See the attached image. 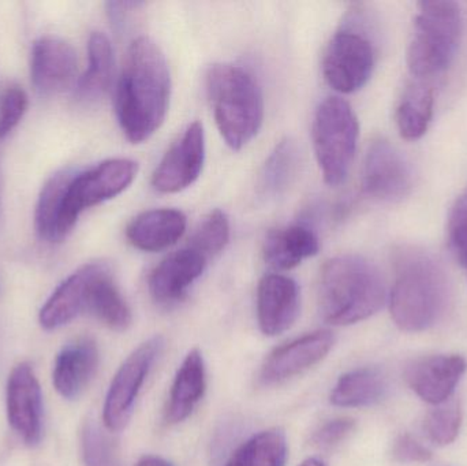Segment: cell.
<instances>
[{
  "label": "cell",
  "instance_id": "cell-22",
  "mask_svg": "<svg viewBox=\"0 0 467 466\" xmlns=\"http://www.w3.org/2000/svg\"><path fill=\"white\" fill-rule=\"evenodd\" d=\"M320 241L313 230L304 224H291L272 230L264 241V260L277 271L293 270L304 260L316 256Z\"/></svg>",
  "mask_w": 467,
  "mask_h": 466
},
{
  "label": "cell",
  "instance_id": "cell-28",
  "mask_svg": "<svg viewBox=\"0 0 467 466\" xmlns=\"http://www.w3.org/2000/svg\"><path fill=\"white\" fill-rule=\"evenodd\" d=\"M287 440L279 429L258 432L242 443L224 466H285Z\"/></svg>",
  "mask_w": 467,
  "mask_h": 466
},
{
  "label": "cell",
  "instance_id": "cell-2",
  "mask_svg": "<svg viewBox=\"0 0 467 466\" xmlns=\"http://www.w3.org/2000/svg\"><path fill=\"white\" fill-rule=\"evenodd\" d=\"M394 285L389 311L395 325L406 333H421L435 326L446 312L450 282L435 254L416 245L392 252Z\"/></svg>",
  "mask_w": 467,
  "mask_h": 466
},
{
  "label": "cell",
  "instance_id": "cell-26",
  "mask_svg": "<svg viewBox=\"0 0 467 466\" xmlns=\"http://www.w3.org/2000/svg\"><path fill=\"white\" fill-rule=\"evenodd\" d=\"M301 150L293 139L282 140L269 153L261 170L258 189L264 199H276L288 191L298 177Z\"/></svg>",
  "mask_w": 467,
  "mask_h": 466
},
{
  "label": "cell",
  "instance_id": "cell-3",
  "mask_svg": "<svg viewBox=\"0 0 467 466\" xmlns=\"http://www.w3.org/2000/svg\"><path fill=\"white\" fill-rule=\"evenodd\" d=\"M386 301L383 275L365 257L343 254L321 268L318 306L329 325L350 326L369 319Z\"/></svg>",
  "mask_w": 467,
  "mask_h": 466
},
{
  "label": "cell",
  "instance_id": "cell-20",
  "mask_svg": "<svg viewBox=\"0 0 467 466\" xmlns=\"http://www.w3.org/2000/svg\"><path fill=\"white\" fill-rule=\"evenodd\" d=\"M99 367V349L89 338L67 345L55 360L52 380L57 393L76 399L88 388Z\"/></svg>",
  "mask_w": 467,
  "mask_h": 466
},
{
  "label": "cell",
  "instance_id": "cell-12",
  "mask_svg": "<svg viewBox=\"0 0 467 466\" xmlns=\"http://www.w3.org/2000/svg\"><path fill=\"white\" fill-rule=\"evenodd\" d=\"M335 344V336L329 330L305 334L283 347H276L261 368L264 385H279L304 374L327 357Z\"/></svg>",
  "mask_w": 467,
  "mask_h": 466
},
{
  "label": "cell",
  "instance_id": "cell-35",
  "mask_svg": "<svg viewBox=\"0 0 467 466\" xmlns=\"http://www.w3.org/2000/svg\"><path fill=\"white\" fill-rule=\"evenodd\" d=\"M392 457L402 464H424L432 460V453L411 435L403 434L392 446Z\"/></svg>",
  "mask_w": 467,
  "mask_h": 466
},
{
  "label": "cell",
  "instance_id": "cell-19",
  "mask_svg": "<svg viewBox=\"0 0 467 466\" xmlns=\"http://www.w3.org/2000/svg\"><path fill=\"white\" fill-rule=\"evenodd\" d=\"M186 216L172 208L145 211L126 229L129 243L144 252H161L171 248L185 234Z\"/></svg>",
  "mask_w": 467,
  "mask_h": 466
},
{
  "label": "cell",
  "instance_id": "cell-18",
  "mask_svg": "<svg viewBox=\"0 0 467 466\" xmlns=\"http://www.w3.org/2000/svg\"><path fill=\"white\" fill-rule=\"evenodd\" d=\"M106 263L82 265L57 287L41 308L38 320L46 330H57L81 314H87L90 293Z\"/></svg>",
  "mask_w": 467,
  "mask_h": 466
},
{
  "label": "cell",
  "instance_id": "cell-38",
  "mask_svg": "<svg viewBox=\"0 0 467 466\" xmlns=\"http://www.w3.org/2000/svg\"><path fill=\"white\" fill-rule=\"evenodd\" d=\"M2 192H3V175H2V164H0V212H2Z\"/></svg>",
  "mask_w": 467,
  "mask_h": 466
},
{
  "label": "cell",
  "instance_id": "cell-8",
  "mask_svg": "<svg viewBox=\"0 0 467 466\" xmlns=\"http://www.w3.org/2000/svg\"><path fill=\"white\" fill-rule=\"evenodd\" d=\"M163 347L164 339L161 336L152 337L142 342L118 369L103 408L104 426L109 431H120L130 420L140 391L161 357Z\"/></svg>",
  "mask_w": 467,
  "mask_h": 466
},
{
  "label": "cell",
  "instance_id": "cell-23",
  "mask_svg": "<svg viewBox=\"0 0 467 466\" xmlns=\"http://www.w3.org/2000/svg\"><path fill=\"white\" fill-rule=\"evenodd\" d=\"M114 74L111 41L104 33H92L88 41V68L77 82V98L84 103H93L103 98L114 82Z\"/></svg>",
  "mask_w": 467,
  "mask_h": 466
},
{
  "label": "cell",
  "instance_id": "cell-27",
  "mask_svg": "<svg viewBox=\"0 0 467 466\" xmlns=\"http://www.w3.org/2000/svg\"><path fill=\"white\" fill-rule=\"evenodd\" d=\"M88 314L98 317L114 331H126L133 322L130 308L120 293L109 264L101 271L90 293Z\"/></svg>",
  "mask_w": 467,
  "mask_h": 466
},
{
  "label": "cell",
  "instance_id": "cell-24",
  "mask_svg": "<svg viewBox=\"0 0 467 466\" xmlns=\"http://www.w3.org/2000/svg\"><path fill=\"white\" fill-rule=\"evenodd\" d=\"M386 375L375 367H364L342 375L331 393L337 408H365L379 404L386 397Z\"/></svg>",
  "mask_w": 467,
  "mask_h": 466
},
{
  "label": "cell",
  "instance_id": "cell-25",
  "mask_svg": "<svg viewBox=\"0 0 467 466\" xmlns=\"http://www.w3.org/2000/svg\"><path fill=\"white\" fill-rule=\"evenodd\" d=\"M433 109L435 95L432 87L421 79L410 82L395 111V122L400 137L408 141L421 139L432 122Z\"/></svg>",
  "mask_w": 467,
  "mask_h": 466
},
{
  "label": "cell",
  "instance_id": "cell-34",
  "mask_svg": "<svg viewBox=\"0 0 467 466\" xmlns=\"http://www.w3.org/2000/svg\"><path fill=\"white\" fill-rule=\"evenodd\" d=\"M356 429V421L353 419L340 418L324 423L317 431L313 434L312 443L317 448L331 449L339 445Z\"/></svg>",
  "mask_w": 467,
  "mask_h": 466
},
{
  "label": "cell",
  "instance_id": "cell-10",
  "mask_svg": "<svg viewBox=\"0 0 467 466\" xmlns=\"http://www.w3.org/2000/svg\"><path fill=\"white\" fill-rule=\"evenodd\" d=\"M362 192L378 202H394L405 199L414 186L410 163L402 152L384 139L372 141L364 159Z\"/></svg>",
  "mask_w": 467,
  "mask_h": 466
},
{
  "label": "cell",
  "instance_id": "cell-11",
  "mask_svg": "<svg viewBox=\"0 0 467 466\" xmlns=\"http://www.w3.org/2000/svg\"><path fill=\"white\" fill-rule=\"evenodd\" d=\"M204 163V126L202 122H193L161 159L153 172V188L159 193H180L199 180Z\"/></svg>",
  "mask_w": 467,
  "mask_h": 466
},
{
  "label": "cell",
  "instance_id": "cell-7",
  "mask_svg": "<svg viewBox=\"0 0 467 466\" xmlns=\"http://www.w3.org/2000/svg\"><path fill=\"white\" fill-rule=\"evenodd\" d=\"M139 174V164L130 159H109L84 171H74L63 193L57 222V240L70 234L84 211L115 199Z\"/></svg>",
  "mask_w": 467,
  "mask_h": 466
},
{
  "label": "cell",
  "instance_id": "cell-30",
  "mask_svg": "<svg viewBox=\"0 0 467 466\" xmlns=\"http://www.w3.org/2000/svg\"><path fill=\"white\" fill-rule=\"evenodd\" d=\"M230 241V221L226 213L221 210L213 211L205 216L192 235L189 248L199 252L210 262L224 251Z\"/></svg>",
  "mask_w": 467,
  "mask_h": 466
},
{
  "label": "cell",
  "instance_id": "cell-5",
  "mask_svg": "<svg viewBox=\"0 0 467 466\" xmlns=\"http://www.w3.org/2000/svg\"><path fill=\"white\" fill-rule=\"evenodd\" d=\"M463 32L461 5L451 0L417 3L408 67L417 79L443 73L454 62Z\"/></svg>",
  "mask_w": 467,
  "mask_h": 466
},
{
  "label": "cell",
  "instance_id": "cell-29",
  "mask_svg": "<svg viewBox=\"0 0 467 466\" xmlns=\"http://www.w3.org/2000/svg\"><path fill=\"white\" fill-rule=\"evenodd\" d=\"M76 170H62L52 175L41 189L37 205H36L35 226L38 238L44 243H57V222H59L60 207L63 193Z\"/></svg>",
  "mask_w": 467,
  "mask_h": 466
},
{
  "label": "cell",
  "instance_id": "cell-4",
  "mask_svg": "<svg viewBox=\"0 0 467 466\" xmlns=\"http://www.w3.org/2000/svg\"><path fill=\"white\" fill-rule=\"evenodd\" d=\"M207 90L226 144L234 150L246 147L264 120L263 93L254 77L242 66L219 63L208 71Z\"/></svg>",
  "mask_w": 467,
  "mask_h": 466
},
{
  "label": "cell",
  "instance_id": "cell-31",
  "mask_svg": "<svg viewBox=\"0 0 467 466\" xmlns=\"http://www.w3.org/2000/svg\"><path fill=\"white\" fill-rule=\"evenodd\" d=\"M462 426V410L460 402L450 401L431 410L424 420V431L431 442L438 446L451 445Z\"/></svg>",
  "mask_w": 467,
  "mask_h": 466
},
{
  "label": "cell",
  "instance_id": "cell-6",
  "mask_svg": "<svg viewBox=\"0 0 467 466\" xmlns=\"http://www.w3.org/2000/svg\"><path fill=\"white\" fill-rule=\"evenodd\" d=\"M312 136L324 181L329 186L345 182L359 136L358 119L350 104L337 96L326 98L316 111Z\"/></svg>",
  "mask_w": 467,
  "mask_h": 466
},
{
  "label": "cell",
  "instance_id": "cell-33",
  "mask_svg": "<svg viewBox=\"0 0 467 466\" xmlns=\"http://www.w3.org/2000/svg\"><path fill=\"white\" fill-rule=\"evenodd\" d=\"M84 457L87 466H112L111 445L98 427L85 429Z\"/></svg>",
  "mask_w": 467,
  "mask_h": 466
},
{
  "label": "cell",
  "instance_id": "cell-1",
  "mask_svg": "<svg viewBox=\"0 0 467 466\" xmlns=\"http://www.w3.org/2000/svg\"><path fill=\"white\" fill-rule=\"evenodd\" d=\"M171 98V74L161 47L150 37L137 38L129 48L118 81V122L133 144L150 140L163 125Z\"/></svg>",
  "mask_w": 467,
  "mask_h": 466
},
{
  "label": "cell",
  "instance_id": "cell-17",
  "mask_svg": "<svg viewBox=\"0 0 467 466\" xmlns=\"http://www.w3.org/2000/svg\"><path fill=\"white\" fill-rule=\"evenodd\" d=\"M301 309V293L294 279L265 275L258 284L257 320L261 333L277 337L293 327Z\"/></svg>",
  "mask_w": 467,
  "mask_h": 466
},
{
  "label": "cell",
  "instance_id": "cell-37",
  "mask_svg": "<svg viewBox=\"0 0 467 466\" xmlns=\"http://www.w3.org/2000/svg\"><path fill=\"white\" fill-rule=\"evenodd\" d=\"M299 466H326L323 464V461H320V460L317 459H307L305 460L304 462H302Z\"/></svg>",
  "mask_w": 467,
  "mask_h": 466
},
{
  "label": "cell",
  "instance_id": "cell-15",
  "mask_svg": "<svg viewBox=\"0 0 467 466\" xmlns=\"http://www.w3.org/2000/svg\"><path fill=\"white\" fill-rule=\"evenodd\" d=\"M466 369V360L461 356H428L408 364L405 380L422 401L438 407L451 399Z\"/></svg>",
  "mask_w": 467,
  "mask_h": 466
},
{
  "label": "cell",
  "instance_id": "cell-14",
  "mask_svg": "<svg viewBox=\"0 0 467 466\" xmlns=\"http://www.w3.org/2000/svg\"><path fill=\"white\" fill-rule=\"evenodd\" d=\"M5 402L11 429L27 445H36L41 438L43 401L40 385L29 364H19L11 371Z\"/></svg>",
  "mask_w": 467,
  "mask_h": 466
},
{
  "label": "cell",
  "instance_id": "cell-21",
  "mask_svg": "<svg viewBox=\"0 0 467 466\" xmlns=\"http://www.w3.org/2000/svg\"><path fill=\"white\" fill-rule=\"evenodd\" d=\"M207 390V371L204 357L199 349L191 350L181 364L170 391L166 421L171 426L182 423L204 399Z\"/></svg>",
  "mask_w": 467,
  "mask_h": 466
},
{
  "label": "cell",
  "instance_id": "cell-13",
  "mask_svg": "<svg viewBox=\"0 0 467 466\" xmlns=\"http://www.w3.org/2000/svg\"><path fill=\"white\" fill-rule=\"evenodd\" d=\"M77 52L60 37L46 36L35 41L30 55V79L41 95L65 92L76 84Z\"/></svg>",
  "mask_w": 467,
  "mask_h": 466
},
{
  "label": "cell",
  "instance_id": "cell-9",
  "mask_svg": "<svg viewBox=\"0 0 467 466\" xmlns=\"http://www.w3.org/2000/svg\"><path fill=\"white\" fill-rule=\"evenodd\" d=\"M376 65L372 40L354 26L335 33L323 57V74L332 89L354 93L367 85Z\"/></svg>",
  "mask_w": 467,
  "mask_h": 466
},
{
  "label": "cell",
  "instance_id": "cell-16",
  "mask_svg": "<svg viewBox=\"0 0 467 466\" xmlns=\"http://www.w3.org/2000/svg\"><path fill=\"white\" fill-rule=\"evenodd\" d=\"M207 265L208 260L189 246L170 254L153 268L148 278L150 297L161 306L182 303Z\"/></svg>",
  "mask_w": 467,
  "mask_h": 466
},
{
  "label": "cell",
  "instance_id": "cell-32",
  "mask_svg": "<svg viewBox=\"0 0 467 466\" xmlns=\"http://www.w3.org/2000/svg\"><path fill=\"white\" fill-rule=\"evenodd\" d=\"M26 92L21 87H8L0 101V140L5 139L24 118L27 109Z\"/></svg>",
  "mask_w": 467,
  "mask_h": 466
},
{
  "label": "cell",
  "instance_id": "cell-36",
  "mask_svg": "<svg viewBox=\"0 0 467 466\" xmlns=\"http://www.w3.org/2000/svg\"><path fill=\"white\" fill-rule=\"evenodd\" d=\"M137 466H174L171 462L167 461V460L161 459V457L158 456H145L140 460L139 464Z\"/></svg>",
  "mask_w": 467,
  "mask_h": 466
}]
</instances>
